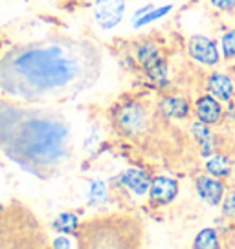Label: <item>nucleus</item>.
I'll return each mask as SVG.
<instances>
[{"label":"nucleus","instance_id":"f257e3e1","mask_svg":"<svg viewBox=\"0 0 235 249\" xmlns=\"http://www.w3.org/2000/svg\"><path fill=\"white\" fill-rule=\"evenodd\" d=\"M99 71L94 42L54 37L8 52L0 61V88L20 101H61L94 85Z\"/></svg>","mask_w":235,"mask_h":249},{"label":"nucleus","instance_id":"f3484780","mask_svg":"<svg viewBox=\"0 0 235 249\" xmlns=\"http://www.w3.org/2000/svg\"><path fill=\"white\" fill-rule=\"evenodd\" d=\"M195 248L196 249H213L219 248V240H217V233L213 229H204L196 234L195 238Z\"/></svg>","mask_w":235,"mask_h":249},{"label":"nucleus","instance_id":"4468645a","mask_svg":"<svg viewBox=\"0 0 235 249\" xmlns=\"http://www.w3.org/2000/svg\"><path fill=\"white\" fill-rule=\"evenodd\" d=\"M160 108L164 112L167 117H176V119H180L188 114V103L184 101L182 97H167L162 101L160 105Z\"/></svg>","mask_w":235,"mask_h":249},{"label":"nucleus","instance_id":"aec40b11","mask_svg":"<svg viewBox=\"0 0 235 249\" xmlns=\"http://www.w3.org/2000/svg\"><path fill=\"white\" fill-rule=\"evenodd\" d=\"M222 50H224V57H235V30L228 31L222 37Z\"/></svg>","mask_w":235,"mask_h":249},{"label":"nucleus","instance_id":"ddd939ff","mask_svg":"<svg viewBox=\"0 0 235 249\" xmlns=\"http://www.w3.org/2000/svg\"><path fill=\"white\" fill-rule=\"evenodd\" d=\"M208 88H210V92L215 97H219L222 101H228L232 97V93H234L232 81H230V77L222 75V73H213L212 77H210V81H208Z\"/></svg>","mask_w":235,"mask_h":249},{"label":"nucleus","instance_id":"a211bd4d","mask_svg":"<svg viewBox=\"0 0 235 249\" xmlns=\"http://www.w3.org/2000/svg\"><path fill=\"white\" fill-rule=\"evenodd\" d=\"M78 218L76 214H70V213H63L61 216L54 222V227L57 231H63V233H76L78 229Z\"/></svg>","mask_w":235,"mask_h":249},{"label":"nucleus","instance_id":"4be33fe9","mask_svg":"<svg viewBox=\"0 0 235 249\" xmlns=\"http://www.w3.org/2000/svg\"><path fill=\"white\" fill-rule=\"evenodd\" d=\"M222 211H224V214H226V216L235 218V193H230V195L224 198Z\"/></svg>","mask_w":235,"mask_h":249},{"label":"nucleus","instance_id":"39448f33","mask_svg":"<svg viewBox=\"0 0 235 249\" xmlns=\"http://www.w3.org/2000/svg\"><path fill=\"white\" fill-rule=\"evenodd\" d=\"M145 121H147V114H145L143 107L136 105V103L121 107L116 114L118 126L125 134H129V136L140 132L141 128L145 126Z\"/></svg>","mask_w":235,"mask_h":249},{"label":"nucleus","instance_id":"6ab92c4d","mask_svg":"<svg viewBox=\"0 0 235 249\" xmlns=\"http://www.w3.org/2000/svg\"><path fill=\"white\" fill-rule=\"evenodd\" d=\"M88 202H90V203H101V202H105V185H103L101 181H92V183H90Z\"/></svg>","mask_w":235,"mask_h":249},{"label":"nucleus","instance_id":"0eeeda50","mask_svg":"<svg viewBox=\"0 0 235 249\" xmlns=\"http://www.w3.org/2000/svg\"><path fill=\"white\" fill-rule=\"evenodd\" d=\"M138 61L141 62V66L147 70L149 73V77L153 81H157V83H164L165 81V64L164 61L160 59V55H158V50L153 44H141L138 48Z\"/></svg>","mask_w":235,"mask_h":249},{"label":"nucleus","instance_id":"f03ea898","mask_svg":"<svg viewBox=\"0 0 235 249\" xmlns=\"http://www.w3.org/2000/svg\"><path fill=\"white\" fill-rule=\"evenodd\" d=\"M0 148L37 178H54L72 158V130L54 112L0 103Z\"/></svg>","mask_w":235,"mask_h":249},{"label":"nucleus","instance_id":"5701e85b","mask_svg":"<svg viewBox=\"0 0 235 249\" xmlns=\"http://www.w3.org/2000/svg\"><path fill=\"white\" fill-rule=\"evenodd\" d=\"M212 4L222 11H235V0H212Z\"/></svg>","mask_w":235,"mask_h":249},{"label":"nucleus","instance_id":"20e7f679","mask_svg":"<svg viewBox=\"0 0 235 249\" xmlns=\"http://www.w3.org/2000/svg\"><path fill=\"white\" fill-rule=\"evenodd\" d=\"M48 236L32 209L17 200L0 203V248L42 249Z\"/></svg>","mask_w":235,"mask_h":249},{"label":"nucleus","instance_id":"f8f14e48","mask_svg":"<svg viewBox=\"0 0 235 249\" xmlns=\"http://www.w3.org/2000/svg\"><path fill=\"white\" fill-rule=\"evenodd\" d=\"M121 183L129 187L134 195H138V196L145 195V193H147V189H149V185H151L149 178H147L141 171H136V169L127 171L125 174L121 176Z\"/></svg>","mask_w":235,"mask_h":249},{"label":"nucleus","instance_id":"6e6552de","mask_svg":"<svg viewBox=\"0 0 235 249\" xmlns=\"http://www.w3.org/2000/svg\"><path fill=\"white\" fill-rule=\"evenodd\" d=\"M189 55L195 59V61L202 62L206 66H213L219 62V52H217V46L212 39L208 37H191L189 40Z\"/></svg>","mask_w":235,"mask_h":249},{"label":"nucleus","instance_id":"423d86ee","mask_svg":"<svg viewBox=\"0 0 235 249\" xmlns=\"http://www.w3.org/2000/svg\"><path fill=\"white\" fill-rule=\"evenodd\" d=\"M123 11H125L123 0H96L94 4L96 20L105 30L114 28L116 24H119Z\"/></svg>","mask_w":235,"mask_h":249},{"label":"nucleus","instance_id":"412c9836","mask_svg":"<svg viewBox=\"0 0 235 249\" xmlns=\"http://www.w3.org/2000/svg\"><path fill=\"white\" fill-rule=\"evenodd\" d=\"M167 11H171V6H165V8H160V9H155V11H151L149 15H145L141 20H138L136 22V26H141V24H147L151 22V20H155V18H158V17H164Z\"/></svg>","mask_w":235,"mask_h":249},{"label":"nucleus","instance_id":"b1692460","mask_svg":"<svg viewBox=\"0 0 235 249\" xmlns=\"http://www.w3.org/2000/svg\"><path fill=\"white\" fill-rule=\"evenodd\" d=\"M54 248H70V244L66 242V238H57L54 242Z\"/></svg>","mask_w":235,"mask_h":249},{"label":"nucleus","instance_id":"dca6fc26","mask_svg":"<svg viewBox=\"0 0 235 249\" xmlns=\"http://www.w3.org/2000/svg\"><path fill=\"white\" fill-rule=\"evenodd\" d=\"M206 169H208V172L212 176L222 178V176L230 174V161H228L224 156H213L212 160L208 161V165H206Z\"/></svg>","mask_w":235,"mask_h":249},{"label":"nucleus","instance_id":"9b49d317","mask_svg":"<svg viewBox=\"0 0 235 249\" xmlns=\"http://www.w3.org/2000/svg\"><path fill=\"white\" fill-rule=\"evenodd\" d=\"M196 116L204 124L217 123L220 117V105L212 95H204L196 101Z\"/></svg>","mask_w":235,"mask_h":249},{"label":"nucleus","instance_id":"2eb2a0df","mask_svg":"<svg viewBox=\"0 0 235 249\" xmlns=\"http://www.w3.org/2000/svg\"><path fill=\"white\" fill-rule=\"evenodd\" d=\"M193 134H195L196 141L200 143V148H202V156H210L213 150V136L212 132L200 123L193 124Z\"/></svg>","mask_w":235,"mask_h":249},{"label":"nucleus","instance_id":"1a4fd4ad","mask_svg":"<svg viewBox=\"0 0 235 249\" xmlns=\"http://www.w3.org/2000/svg\"><path fill=\"white\" fill-rule=\"evenodd\" d=\"M178 193V183L171 178H157L151 185V200L157 203H169Z\"/></svg>","mask_w":235,"mask_h":249},{"label":"nucleus","instance_id":"9d476101","mask_svg":"<svg viewBox=\"0 0 235 249\" xmlns=\"http://www.w3.org/2000/svg\"><path fill=\"white\" fill-rule=\"evenodd\" d=\"M196 191H198V195L202 196V200H206L210 205H219L220 200H222L224 187L217 179L202 176V178L196 179Z\"/></svg>","mask_w":235,"mask_h":249},{"label":"nucleus","instance_id":"7ed1b4c3","mask_svg":"<svg viewBox=\"0 0 235 249\" xmlns=\"http://www.w3.org/2000/svg\"><path fill=\"white\" fill-rule=\"evenodd\" d=\"M141 229L133 216L127 214H99L76 229L78 246L83 249H127L140 244Z\"/></svg>","mask_w":235,"mask_h":249}]
</instances>
